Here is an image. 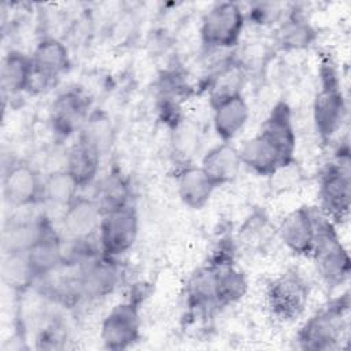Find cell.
<instances>
[{
    "mask_svg": "<svg viewBox=\"0 0 351 351\" xmlns=\"http://www.w3.org/2000/svg\"><path fill=\"white\" fill-rule=\"evenodd\" d=\"M33 73L32 58L19 51H10L1 62L0 77L1 88L10 95L21 93L29 89Z\"/></svg>",
    "mask_w": 351,
    "mask_h": 351,
    "instance_id": "21",
    "label": "cell"
},
{
    "mask_svg": "<svg viewBox=\"0 0 351 351\" xmlns=\"http://www.w3.org/2000/svg\"><path fill=\"white\" fill-rule=\"evenodd\" d=\"M49 228L51 225L44 217L10 225L3 233L4 252H26Z\"/></svg>",
    "mask_w": 351,
    "mask_h": 351,
    "instance_id": "23",
    "label": "cell"
},
{
    "mask_svg": "<svg viewBox=\"0 0 351 351\" xmlns=\"http://www.w3.org/2000/svg\"><path fill=\"white\" fill-rule=\"evenodd\" d=\"M295 145L277 132L261 126L256 136L239 148L241 165L259 176H273L280 169L293 163Z\"/></svg>",
    "mask_w": 351,
    "mask_h": 351,
    "instance_id": "1",
    "label": "cell"
},
{
    "mask_svg": "<svg viewBox=\"0 0 351 351\" xmlns=\"http://www.w3.org/2000/svg\"><path fill=\"white\" fill-rule=\"evenodd\" d=\"M33 73L29 84V92L47 89L56 78L70 67V55L67 47L58 38H43L32 53Z\"/></svg>",
    "mask_w": 351,
    "mask_h": 351,
    "instance_id": "9",
    "label": "cell"
},
{
    "mask_svg": "<svg viewBox=\"0 0 351 351\" xmlns=\"http://www.w3.org/2000/svg\"><path fill=\"white\" fill-rule=\"evenodd\" d=\"M244 25L245 15L237 3H217L202 19L200 37L208 48L229 49L239 44Z\"/></svg>",
    "mask_w": 351,
    "mask_h": 351,
    "instance_id": "6",
    "label": "cell"
},
{
    "mask_svg": "<svg viewBox=\"0 0 351 351\" xmlns=\"http://www.w3.org/2000/svg\"><path fill=\"white\" fill-rule=\"evenodd\" d=\"M89 115V99L82 92L70 89L60 93L52 104V129L62 137H70L82 130Z\"/></svg>",
    "mask_w": 351,
    "mask_h": 351,
    "instance_id": "12",
    "label": "cell"
},
{
    "mask_svg": "<svg viewBox=\"0 0 351 351\" xmlns=\"http://www.w3.org/2000/svg\"><path fill=\"white\" fill-rule=\"evenodd\" d=\"M78 137L92 144L101 155L112 144V128L110 119L100 112L90 114Z\"/></svg>",
    "mask_w": 351,
    "mask_h": 351,
    "instance_id": "30",
    "label": "cell"
},
{
    "mask_svg": "<svg viewBox=\"0 0 351 351\" xmlns=\"http://www.w3.org/2000/svg\"><path fill=\"white\" fill-rule=\"evenodd\" d=\"M315 37L314 27L304 18L291 15L280 26L277 41L280 48L285 51H298L310 47Z\"/></svg>",
    "mask_w": 351,
    "mask_h": 351,
    "instance_id": "27",
    "label": "cell"
},
{
    "mask_svg": "<svg viewBox=\"0 0 351 351\" xmlns=\"http://www.w3.org/2000/svg\"><path fill=\"white\" fill-rule=\"evenodd\" d=\"M215 266V304L228 306L240 300L247 292V280L243 271L230 263H217Z\"/></svg>",
    "mask_w": 351,
    "mask_h": 351,
    "instance_id": "22",
    "label": "cell"
},
{
    "mask_svg": "<svg viewBox=\"0 0 351 351\" xmlns=\"http://www.w3.org/2000/svg\"><path fill=\"white\" fill-rule=\"evenodd\" d=\"M78 189L80 186L66 170L55 171L43 181L41 200L66 210L67 206L78 196Z\"/></svg>",
    "mask_w": 351,
    "mask_h": 351,
    "instance_id": "28",
    "label": "cell"
},
{
    "mask_svg": "<svg viewBox=\"0 0 351 351\" xmlns=\"http://www.w3.org/2000/svg\"><path fill=\"white\" fill-rule=\"evenodd\" d=\"M346 117V100L337 71L330 60L319 67V89L313 103V119L322 141L330 140L340 129Z\"/></svg>",
    "mask_w": 351,
    "mask_h": 351,
    "instance_id": "2",
    "label": "cell"
},
{
    "mask_svg": "<svg viewBox=\"0 0 351 351\" xmlns=\"http://www.w3.org/2000/svg\"><path fill=\"white\" fill-rule=\"evenodd\" d=\"M140 314L132 302L119 303L106 315L100 329L103 346L110 350H126L140 339Z\"/></svg>",
    "mask_w": 351,
    "mask_h": 351,
    "instance_id": "11",
    "label": "cell"
},
{
    "mask_svg": "<svg viewBox=\"0 0 351 351\" xmlns=\"http://www.w3.org/2000/svg\"><path fill=\"white\" fill-rule=\"evenodd\" d=\"M318 196L321 213L333 223L347 218L351 199V177L348 154L337 155L336 160L329 163L321 177Z\"/></svg>",
    "mask_w": 351,
    "mask_h": 351,
    "instance_id": "5",
    "label": "cell"
},
{
    "mask_svg": "<svg viewBox=\"0 0 351 351\" xmlns=\"http://www.w3.org/2000/svg\"><path fill=\"white\" fill-rule=\"evenodd\" d=\"M186 300L192 308L215 304V266L207 263L200 267L186 284Z\"/></svg>",
    "mask_w": 351,
    "mask_h": 351,
    "instance_id": "26",
    "label": "cell"
},
{
    "mask_svg": "<svg viewBox=\"0 0 351 351\" xmlns=\"http://www.w3.org/2000/svg\"><path fill=\"white\" fill-rule=\"evenodd\" d=\"M348 296L330 302L310 317L298 333V344L303 350H333L347 330Z\"/></svg>",
    "mask_w": 351,
    "mask_h": 351,
    "instance_id": "4",
    "label": "cell"
},
{
    "mask_svg": "<svg viewBox=\"0 0 351 351\" xmlns=\"http://www.w3.org/2000/svg\"><path fill=\"white\" fill-rule=\"evenodd\" d=\"M27 261L37 278L48 277L64 263V247L58 234L49 228L27 251Z\"/></svg>",
    "mask_w": 351,
    "mask_h": 351,
    "instance_id": "18",
    "label": "cell"
},
{
    "mask_svg": "<svg viewBox=\"0 0 351 351\" xmlns=\"http://www.w3.org/2000/svg\"><path fill=\"white\" fill-rule=\"evenodd\" d=\"M99 251L110 258H118L128 252L136 243L138 233V217L130 206L103 213L99 226Z\"/></svg>",
    "mask_w": 351,
    "mask_h": 351,
    "instance_id": "7",
    "label": "cell"
},
{
    "mask_svg": "<svg viewBox=\"0 0 351 351\" xmlns=\"http://www.w3.org/2000/svg\"><path fill=\"white\" fill-rule=\"evenodd\" d=\"M1 280L14 292H26L36 282L37 276L32 269L26 252H4L1 261Z\"/></svg>",
    "mask_w": 351,
    "mask_h": 351,
    "instance_id": "25",
    "label": "cell"
},
{
    "mask_svg": "<svg viewBox=\"0 0 351 351\" xmlns=\"http://www.w3.org/2000/svg\"><path fill=\"white\" fill-rule=\"evenodd\" d=\"M75 266L80 298H104L114 291L121 278L117 258L106 256L101 252Z\"/></svg>",
    "mask_w": 351,
    "mask_h": 351,
    "instance_id": "10",
    "label": "cell"
},
{
    "mask_svg": "<svg viewBox=\"0 0 351 351\" xmlns=\"http://www.w3.org/2000/svg\"><path fill=\"white\" fill-rule=\"evenodd\" d=\"M215 188L200 166H186L177 177L178 196L185 206L193 210L203 208L211 199Z\"/></svg>",
    "mask_w": 351,
    "mask_h": 351,
    "instance_id": "19",
    "label": "cell"
},
{
    "mask_svg": "<svg viewBox=\"0 0 351 351\" xmlns=\"http://www.w3.org/2000/svg\"><path fill=\"white\" fill-rule=\"evenodd\" d=\"M101 217L95 199L77 196L63 211V226L71 239H90L99 230Z\"/></svg>",
    "mask_w": 351,
    "mask_h": 351,
    "instance_id": "15",
    "label": "cell"
},
{
    "mask_svg": "<svg viewBox=\"0 0 351 351\" xmlns=\"http://www.w3.org/2000/svg\"><path fill=\"white\" fill-rule=\"evenodd\" d=\"M284 245L296 255H311L315 239V211L299 207L289 213L278 228Z\"/></svg>",
    "mask_w": 351,
    "mask_h": 351,
    "instance_id": "14",
    "label": "cell"
},
{
    "mask_svg": "<svg viewBox=\"0 0 351 351\" xmlns=\"http://www.w3.org/2000/svg\"><path fill=\"white\" fill-rule=\"evenodd\" d=\"M241 167L239 149L230 143H221L211 148L202 159L200 169L218 188L236 180Z\"/></svg>",
    "mask_w": 351,
    "mask_h": 351,
    "instance_id": "16",
    "label": "cell"
},
{
    "mask_svg": "<svg viewBox=\"0 0 351 351\" xmlns=\"http://www.w3.org/2000/svg\"><path fill=\"white\" fill-rule=\"evenodd\" d=\"M213 126L217 136L223 141H232L247 125L250 107L243 95L226 99L213 107Z\"/></svg>",
    "mask_w": 351,
    "mask_h": 351,
    "instance_id": "17",
    "label": "cell"
},
{
    "mask_svg": "<svg viewBox=\"0 0 351 351\" xmlns=\"http://www.w3.org/2000/svg\"><path fill=\"white\" fill-rule=\"evenodd\" d=\"M244 71L240 63L226 62L221 66L211 80L208 86V96L211 107L237 95H243Z\"/></svg>",
    "mask_w": 351,
    "mask_h": 351,
    "instance_id": "24",
    "label": "cell"
},
{
    "mask_svg": "<svg viewBox=\"0 0 351 351\" xmlns=\"http://www.w3.org/2000/svg\"><path fill=\"white\" fill-rule=\"evenodd\" d=\"M101 154L88 141L78 137L66 158V171L80 188L92 184L97 176Z\"/></svg>",
    "mask_w": 351,
    "mask_h": 351,
    "instance_id": "20",
    "label": "cell"
},
{
    "mask_svg": "<svg viewBox=\"0 0 351 351\" xmlns=\"http://www.w3.org/2000/svg\"><path fill=\"white\" fill-rule=\"evenodd\" d=\"M101 213L129 204V189L121 176L111 174L101 181L95 197Z\"/></svg>",
    "mask_w": 351,
    "mask_h": 351,
    "instance_id": "29",
    "label": "cell"
},
{
    "mask_svg": "<svg viewBox=\"0 0 351 351\" xmlns=\"http://www.w3.org/2000/svg\"><path fill=\"white\" fill-rule=\"evenodd\" d=\"M308 300V287L300 274L288 271L277 277L267 288V306L280 321L298 318Z\"/></svg>",
    "mask_w": 351,
    "mask_h": 351,
    "instance_id": "8",
    "label": "cell"
},
{
    "mask_svg": "<svg viewBox=\"0 0 351 351\" xmlns=\"http://www.w3.org/2000/svg\"><path fill=\"white\" fill-rule=\"evenodd\" d=\"M311 256L319 276L328 285L336 287L348 278V254L340 243L335 223L321 211L315 213V239Z\"/></svg>",
    "mask_w": 351,
    "mask_h": 351,
    "instance_id": "3",
    "label": "cell"
},
{
    "mask_svg": "<svg viewBox=\"0 0 351 351\" xmlns=\"http://www.w3.org/2000/svg\"><path fill=\"white\" fill-rule=\"evenodd\" d=\"M173 144L178 155L186 158L193 155L199 145V129L188 119H178L174 122Z\"/></svg>",
    "mask_w": 351,
    "mask_h": 351,
    "instance_id": "31",
    "label": "cell"
},
{
    "mask_svg": "<svg viewBox=\"0 0 351 351\" xmlns=\"http://www.w3.org/2000/svg\"><path fill=\"white\" fill-rule=\"evenodd\" d=\"M3 193L15 207H27L41 200L43 181L38 173L27 163L11 165L3 176Z\"/></svg>",
    "mask_w": 351,
    "mask_h": 351,
    "instance_id": "13",
    "label": "cell"
}]
</instances>
